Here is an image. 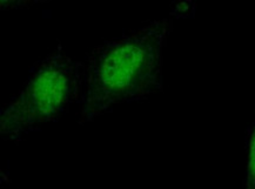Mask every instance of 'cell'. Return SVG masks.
Returning <instances> with one entry per match:
<instances>
[{
  "label": "cell",
  "mask_w": 255,
  "mask_h": 189,
  "mask_svg": "<svg viewBox=\"0 0 255 189\" xmlns=\"http://www.w3.org/2000/svg\"><path fill=\"white\" fill-rule=\"evenodd\" d=\"M175 18L153 20L93 48L85 63L79 125L94 121L113 106L161 92L163 50Z\"/></svg>",
  "instance_id": "obj_1"
},
{
  "label": "cell",
  "mask_w": 255,
  "mask_h": 189,
  "mask_svg": "<svg viewBox=\"0 0 255 189\" xmlns=\"http://www.w3.org/2000/svg\"><path fill=\"white\" fill-rule=\"evenodd\" d=\"M85 64L74 60L58 44L32 72L17 96L0 116V134L18 142L81 102Z\"/></svg>",
  "instance_id": "obj_2"
},
{
  "label": "cell",
  "mask_w": 255,
  "mask_h": 189,
  "mask_svg": "<svg viewBox=\"0 0 255 189\" xmlns=\"http://www.w3.org/2000/svg\"><path fill=\"white\" fill-rule=\"evenodd\" d=\"M245 189H255V122L252 127L250 139H248L247 143Z\"/></svg>",
  "instance_id": "obj_3"
}]
</instances>
